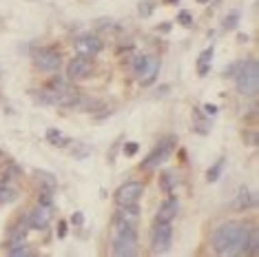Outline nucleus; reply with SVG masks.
<instances>
[{"mask_svg": "<svg viewBox=\"0 0 259 257\" xmlns=\"http://www.w3.org/2000/svg\"><path fill=\"white\" fill-rule=\"evenodd\" d=\"M248 235L250 226L244 222H224L215 229L210 244L217 255H237L248 246Z\"/></svg>", "mask_w": 259, "mask_h": 257, "instance_id": "f257e3e1", "label": "nucleus"}, {"mask_svg": "<svg viewBox=\"0 0 259 257\" xmlns=\"http://www.w3.org/2000/svg\"><path fill=\"white\" fill-rule=\"evenodd\" d=\"M111 253L122 257H131L138 253V231H135L133 222L120 218L113 229V237H111Z\"/></svg>", "mask_w": 259, "mask_h": 257, "instance_id": "f03ea898", "label": "nucleus"}, {"mask_svg": "<svg viewBox=\"0 0 259 257\" xmlns=\"http://www.w3.org/2000/svg\"><path fill=\"white\" fill-rule=\"evenodd\" d=\"M235 82H237V91L244 98H255L257 89H259V67L257 60L250 58V60L241 62L237 73H235Z\"/></svg>", "mask_w": 259, "mask_h": 257, "instance_id": "7ed1b4c3", "label": "nucleus"}, {"mask_svg": "<svg viewBox=\"0 0 259 257\" xmlns=\"http://www.w3.org/2000/svg\"><path fill=\"white\" fill-rule=\"evenodd\" d=\"M173 242V226L170 222H162L157 220L151 229V248L153 253H166Z\"/></svg>", "mask_w": 259, "mask_h": 257, "instance_id": "20e7f679", "label": "nucleus"}, {"mask_svg": "<svg viewBox=\"0 0 259 257\" xmlns=\"http://www.w3.org/2000/svg\"><path fill=\"white\" fill-rule=\"evenodd\" d=\"M173 149H175V136L164 138L162 142L157 144V147L153 149L149 155H146V160L142 162V168H144V171H155V168L160 166L162 162L168 160V155L173 153Z\"/></svg>", "mask_w": 259, "mask_h": 257, "instance_id": "39448f33", "label": "nucleus"}, {"mask_svg": "<svg viewBox=\"0 0 259 257\" xmlns=\"http://www.w3.org/2000/svg\"><path fill=\"white\" fill-rule=\"evenodd\" d=\"M144 193V184L142 182H135V180H131V182H124L117 189L115 193V202L120 204V206H128V204H138L140 197H142Z\"/></svg>", "mask_w": 259, "mask_h": 257, "instance_id": "423d86ee", "label": "nucleus"}, {"mask_svg": "<svg viewBox=\"0 0 259 257\" xmlns=\"http://www.w3.org/2000/svg\"><path fill=\"white\" fill-rule=\"evenodd\" d=\"M33 62L40 71H58L62 67V56L56 49H38L33 51Z\"/></svg>", "mask_w": 259, "mask_h": 257, "instance_id": "0eeeda50", "label": "nucleus"}, {"mask_svg": "<svg viewBox=\"0 0 259 257\" xmlns=\"http://www.w3.org/2000/svg\"><path fill=\"white\" fill-rule=\"evenodd\" d=\"M51 218H54V206L51 204H42L40 202L36 208L31 211V215H29V229L33 231H45L47 226H49Z\"/></svg>", "mask_w": 259, "mask_h": 257, "instance_id": "6e6552de", "label": "nucleus"}, {"mask_svg": "<svg viewBox=\"0 0 259 257\" xmlns=\"http://www.w3.org/2000/svg\"><path fill=\"white\" fill-rule=\"evenodd\" d=\"M102 49H104L102 40H100L98 36H93V33H87V36H80L78 40H75V51H78V56L93 58V56H98Z\"/></svg>", "mask_w": 259, "mask_h": 257, "instance_id": "1a4fd4ad", "label": "nucleus"}, {"mask_svg": "<svg viewBox=\"0 0 259 257\" xmlns=\"http://www.w3.org/2000/svg\"><path fill=\"white\" fill-rule=\"evenodd\" d=\"M157 73H160V58L155 56H144L142 58V67H140V82L142 87H151L155 82Z\"/></svg>", "mask_w": 259, "mask_h": 257, "instance_id": "9d476101", "label": "nucleus"}, {"mask_svg": "<svg viewBox=\"0 0 259 257\" xmlns=\"http://www.w3.org/2000/svg\"><path fill=\"white\" fill-rule=\"evenodd\" d=\"M67 71H69V75H71V78H87V75H91V71H93L91 58H84V56L73 58V60L69 62Z\"/></svg>", "mask_w": 259, "mask_h": 257, "instance_id": "9b49d317", "label": "nucleus"}, {"mask_svg": "<svg viewBox=\"0 0 259 257\" xmlns=\"http://www.w3.org/2000/svg\"><path fill=\"white\" fill-rule=\"evenodd\" d=\"M178 208H180L178 197H166V200L160 204V208H157V220H162V222H173V218L178 215Z\"/></svg>", "mask_w": 259, "mask_h": 257, "instance_id": "f8f14e48", "label": "nucleus"}, {"mask_svg": "<svg viewBox=\"0 0 259 257\" xmlns=\"http://www.w3.org/2000/svg\"><path fill=\"white\" fill-rule=\"evenodd\" d=\"M27 231H29V222H20L18 226H16L14 235L9 239V248H16V246H22V244H27Z\"/></svg>", "mask_w": 259, "mask_h": 257, "instance_id": "ddd939ff", "label": "nucleus"}, {"mask_svg": "<svg viewBox=\"0 0 259 257\" xmlns=\"http://www.w3.org/2000/svg\"><path fill=\"white\" fill-rule=\"evenodd\" d=\"M213 56H215L213 47H208L206 51H202V56L197 58V73L199 75H206V71H208V67H210V60H213Z\"/></svg>", "mask_w": 259, "mask_h": 257, "instance_id": "4468645a", "label": "nucleus"}, {"mask_svg": "<svg viewBox=\"0 0 259 257\" xmlns=\"http://www.w3.org/2000/svg\"><path fill=\"white\" fill-rule=\"evenodd\" d=\"M47 140H49L51 144H56V147H67V144H71V140L64 136L62 131H58V128H47Z\"/></svg>", "mask_w": 259, "mask_h": 257, "instance_id": "2eb2a0df", "label": "nucleus"}, {"mask_svg": "<svg viewBox=\"0 0 259 257\" xmlns=\"http://www.w3.org/2000/svg\"><path fill=\"white\" fill-rule=\"evenodd\" d=\"M252 204H255V197L250 195V191H248V189H241V191H239L237 202H235V206H237V211H246V208L252 206Z\"/></svg>", "mask_w": 259, "mask_h": 257, "instance_id": "dca6fc26", "label": "nucleus"}, {"mask_svg": "<svg viewBox=\"0 0 259 257\" xmlns=\"http://www.w3.org/2000/svg\"><path fill=\"white\" fill-rule=\"evenodd\" d=\"M224 164H226V160H217L213 166L208 168V173H206V182L208 184H213V182H217V180H220V175H222V171H224Z\"/></svg>", "mask_w": 259, "mask_h": 257, "instance_id": "f3484780", "label": "nucleus"}, {"mask_svg": "<svg viewBox=\"0 0 259 257\" xmlns=\"http://www.w3.org/2000/svg\"><path fill=\"white\" fill-rule=\"evenodd\" d=\"M178 184V178H175L173 173H162V189L164 191H173V186Z\"/></svg>", "mask_w": 259, "mask_h": 257, "instance_id": "a211bd4d", "label": "nucleus"}, {"mask_svg": "<svg viewBox=\"0 0 259 257\" xmlns=\"http://www.w3.org/2000/svg\"><path fill=\"white\" fill-rule=\"evenodd\" d=\"M16 197V191L9 189V186H0V202H9Z\"/></svg>", "mask_w": 259, "mask_h": 257, "instance_id": "6ab92c4d", "label": "nucleus"}, {"mask_svg": "<svg viewBox=\"0 0 259 257\" xmlns=\"http://www.w3.org/2000/svg\"><path fill=\"white\" fill-rule=\"evenodd\" d=\"M138 9H140V14H142V16H151V11L155 9V3H149V0H144V3L138 5Z\"/></svg>", "mask_w": 259, "mask_h": 257, "instance_id": "aec40b11", "label": "nucleus"}, {"mask_svg": "<svg viewBox=\"0 0 259 257\" xmlns=\"http://www.w3.org/2000/svg\"><path fill=\"white\" fill-rule=\"evenodd\" d=\"M178 22L182 27H191L193 25V16L188 14V11H180V16H178Z\"/></svg>", "mask_w": 259, "mask_h": 257, "instance_id": "412c9836", "label": "nucleus"}, {"mask_svg": "<svg viewBox=\"0 0 259 257\" xmlns=\"http://www.w3.org/2000/svg\"><path fill=\"white\" fill-rule=\"evenodd\" d=\"M237 20H239V14H237V11H233V14L224 20V27H226V29H235V27H237Z\"/></svg>", "mask_w": 259, "mask_h": 257, "instance_id": "4be33fe9", "label": "nucleus"}, {"mask_svg": "<svg viewBox=\"0 0 259 257\" xmlns=\"http://www.w3.org/2000/svg\"><path fill=\"white\" fill-rule=\"evenodd\" d=\"M89 153H91L89 147H82V144H78L75 151H73V157H89Z\"/></svg>", "mask_w": 259, "mask_h": 257, "instance_id": "5701e85b", "label": "nucleus"}, {"mask_svg": "<svg viewBox=\"0 0 259 257\" xmlns=\"http://www.w3.org/2000/svg\"><path fill=\"white\" fill-rule=\"evenodd\" d=\"M140 151V144L138 142H126L124 144V155H135Z\"/></svg>", "mask_w": 259, "mask_h": 257, "instance_id": "b1692460", "label": "nucleus"}, {"mask_svg": "<svg viewBox=\"0 0 259 257\" xmlns=\"http://www.w3.org/2000/svg\"><path fill=\"white\" fill-rule=\"evenodd\" d=\"M9 255H29V248L22 244V246H16V248H9Z\"/></svg>", "mask_w": 259, "mask_h": 257, "instance_id": "393cba45", "label": "nucleus"}, {"mask_svg": "<svg viewBox=\"0 0 259 257\" xmlns=\"http://www.w3.org/2000/svg\"><path fill=\"white\" fill-rule=\"evenodd\" d=\"M67 235V222H60V226H58V237H64Z\"/></svg>", "mask_w": 259, "mask_h": 257, "instance_id": "a878e982", "label": "nucleus"}, {"mask_svg": "<svg viewBox=\"0 0 259 257\" xmlns=\"http://www.w3.org/2000/svg\"><path fill=\"white\" fill-rule=\"evenodd\" d=\"M82 220H84V218H82V213H73V218H71L73 224H82Z\"/></svg>", "mask_w": 259, "mask_h": 257, "instance_id": "bb28decb", "label": "nucleus"}, {"mask_svg": "<svg viewBox=\"0 0 259 257\" xmlns=\"http://www.w3.org/2000/svg\"><path fill=\"white\" fill-rule=\"evenodd\" d=\"M204 111H206V113H210V115H215V113H217V109H215V107H206Z\"/></svg>", "mask_w": 259, "mask_h": 257, "instance_id": "cd10ccee", "label": "nucleus"}, {"mask_svg": "<svg viewBox=\"0 0 259 257\" xmlns=\"http://www.w3.org/2000/svg\"><path fill=\"white\" fill-rule=\"evenodd\" d=\"M166 3H180V0H166Z\"/></svg>", "mask_w": 259, "mask_h": 257, "instance_id": "c85d7f7f", "label": "nucleus"}, {"mask_svg": "<svg viewBox=\"0 0 259 257\" xmlns=\"http://www.w3.org/2000/svg\"><path fill=\"white\" fill-rule=\"evenodd\" d=\"M197 3H202V5H204V3H208V0H197Z\"/></svg>", "mask_w": 259, "mask_h": 257, "instance_id": "c756f323", "label": "nucleus"}]
</instances>
